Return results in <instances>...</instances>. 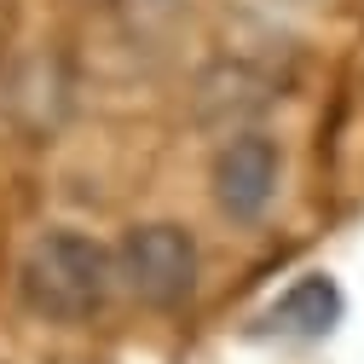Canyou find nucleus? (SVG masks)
Masks as SVG:
<instances>
[{
	"label": "nucleus",
	"instance_id": "f257e3e1",
	"mask_svg": "<svg viewBox=\"0 0 364 364\" xmlns=\"http://www.w3.org/2000/svg\"><path fill=\"white\" fill-rule=\"evenodd\" d=\"M110 295H116V255L93 232H75V225L41 232L18 260V301L41 324L58 330L93 324L110 306Z\"/></svg>",
	"mask_w": 364,
	"mask_h": 364
},
{
	"label": "nucleus",
	"instance_id": "f03ea898",
	"mask_svg": "<svg viewBox=\"0 0 364 364\" xmlns=\"http://www.w3.org/2000/svg\"><path fill=\"white\" fill-rule=\"evenodd\" d=\"M116 255V289H127L145 312H179L197 295L203 249L179 220H139L127 225Z\"/></svg>",
	"mask_w": 364,
	"mask_h": 364
},
{
	"label": "nucleus",
	"instance_id": "7ed1b4c3",
	"mask_svg": "<svg viewBox=\"0 0 364 364\" xmlns=\"http://www.w3.org/2000/svg\"><path fill=\"white\" fill-rule=\"evenodd\" d=\"M278 179H284V151L266 133H232L208 168V191L214 208L232 225H260L278 203Z\"/></svg>",
	"mask_w": 364,
	"mask_h": 364
},
{
	"label": "nucleus",
	"instance_id": "20e7f679",
	"mask_svg": "<svg viewBox=\"0 0 364 364\" xmlns=\"http://www.w3.org/2000/svg\"><path fill=\"white\" fill-rule=\"evenodd\" d=\"M336 318H341V295L330 278H301L278 306H272V330H284V336H324L336 330Z\"/></svg>",
	"mask_w": 364,
	"mask_h": 364
}]
</instances>
